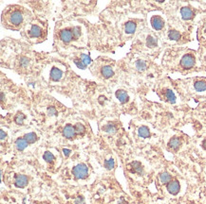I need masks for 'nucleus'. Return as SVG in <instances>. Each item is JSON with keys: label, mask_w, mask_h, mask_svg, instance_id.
Instances as JSON below:
<instances>
[{"label": "nucleus", "mask_w": 206, "mask_h": 204, "mask_svg": "<svg viewBox=\"0 0 206 204\" xmlns=\"http://www.w3.org/2000/svg\"><path fill=\"white\" fill-rule=\"evenodd\" d=\"M32 18V13L26 8L13 5L6 8L2 14V23L6 28L19 30L25 28Z\"/></svg>", "instance_id": "obj_1"}, {"label": "nucleus", "mask_w": 206, "mask_h": 204, "mask_svg": "<svg viewBox=\"0 0 206 204\" xmlns=\"http://www.w3.org/2000/svg\"><path fill=\"white\" fill-rule=\"evenodd\" d=\"M47 23L40 19L29 21L23 30V37L29 43L38 44L46 40L47 38Z\"/></svg>", "instance_id": "obj_2"}, {"label": "nucleus", "mask_w": 206, "mask_h": 204, "mask_svg": "<svg viewBox=\"0 0 206 204\" xmlns=\"http://www.w3.org/2000/svg\"><path fill=\"white\" fill-rule=\"evenodd\" d=\"M57 33L58 37L56 40H58L63 45H68L72 42H77L78 40L82 39L85 35L83 28L78 25L67 26L66 28L59 29Z\"/></svg>", "instance_id": "obj_3"}, {"label": "nucleus", "mask_w": 206, "mask_h": 204, "mask_svg": "<svg viewBox=\"0 0 206 204\" xmlns=\"http://www.w3.org/2000/svg\"><path fill=\"white\" fill-rule=\"evenodd\" d=\"M73 62L75 63V64L80 68V69H85V68L90 63L91 60L89 55L87 54H80L78 57H76Z\"/></svg>", "instance_id": "obj_4"}, {"label": "nucleus", "mask_w": 206, "mask_h": 204, "mask_svg": "<svg viewBox=\"0 0 206 204\" xmlns=\"http://www.w3.org/2000/svg\"><path fill=\"white\" fill-rule=\"evenodd\" d=\"M72 173H73V175H74V177L76 179H78V180H83V179H85L87 176L88 170H87L86 165L81 164L76 165L75 167L73 168Z\"/></svg>", "instance_id": "obj_5"}, {"label": "nucleus", "mask_w": 206, "mask_h": 204, "mask_svg": "<svg viewBox=\"0 0 206 204\" xmlns=\"http://www.w3.org/2000/svg\"><path fill=\"white\" fill-rule=\"evenodd\" d=\"M195 63H196V60L192 54H185L181 58V64L182 68H184V69H190V68H192L195 65Z\"/></svg>", "instance_id": "obj_6"}, {"label": "nucleus", "mask_w": 206, "mask_h": 204, "mask_svg": "<svg viewBox=\"0 0 206 204\" xmlns=\"http://www.w3.org/2000/svg\"><path fill=\"white\" fill-rule=\"evenodd\" d=\"M64 70L60 67H53L50 71V79L52 81H59L63 79Z\"/></svg>", "instance_id": "obj_7"}, {"label": "nucleus", "mask_w": 206, "mask_h": 204, "mask_svg": "<svg viewBox=\"0 0 206 204\" xmlns=\"http://www.w3.org/2000/svg\"><path fill=\"white\" fill-rule=\"evenodd\" d=\"M114 75V69L111 65L109 64H105L101 68V76L104 77L105 79H109L113 77Z\"/></svg>", "instance_id": "obj_8"}, {"label": "nucleus", "mask_w": 206, "mask_h": 204, "mask_svg": "<svg viewBox=\"0 0 206 204\" xmlns=\"http://www.w3.org/2000/svg\"><path fill=\"white\" fill-rule=\"evenodd\" d=\"M167 190H168L169 193L172 194V195L178 194L179 191H180V183L177 180L170 181V183L167 184Z\"/></svg>", "instance_id": "obj_9"}, {"label": "nucleus", "mask_w": 206, "mask_h": 204, "mask_svg": "<svg viewBox=\"0 0 206 204\" xmlns=\"http://www.w3.org/2000/svg\"><path fill=\"white\" fill-rule=\"evenodd\" d=\"M151 24H152V27L157 29V30H160L164 28V20L161 19L160 17L159 16H155V17H153L152 20H151Z\"/></svg>", "instance_id": "obj_10"}, {"label": "nucleus", "mask_w": 206, "mask_h": 204, "mask_svg": "<svg viewBox=\"0 0 206 204\" xmlns=\"http://www.w3.org/2000/svg\"><path fill=\"white\" fill-rule=\"evenodd\" d=\"M14 184L18 188H23L28 184V178L25 175H19L16 177L15 181H14Z\"/></svg>", "instance_id": "obj_11"}, {"label": "nucleus", "mask_w": 206, "mask_h": 204, "mask_svg": "<svg viewBox=\"0 0 206 204\" xmlns=\"http://www.w3.org/2000/svg\"><path fill=\"white\" fill-rule=\"evenodd\" d=\"M75 128H73L71 125H67L64 128V131H63V134L65 137H67V138H72V137H74V135H75Z\"/></svg>", "instance_id": "obj_12"}, {"label": "nucleus", "mask_w": 206, "mask_h": 204, "mask_svg": "<svg viewBox=\"0 0 206 204\" xmlns=\"http://www.w3.org/2000/svg\"><path fill=\"white\" fill-rule=\"evenodd\" d=\"M181 16L183 19H185V20H189L193 17V15H194V12L193 11L189 9V8L185 7V8H182L181 11Z\"/></svg>", "instance_id": "obj_13"}, {"label": "nucleus", "mask_w": 206, "mask_h": 204, "mask_svg": "<svg viewBox=\"0 0 206 204\" xmlns=\"http://www.w3.org/2000/svg\"><path fill=\"white\" fill-rule=\"evenodd\" d=\"M29 145V143L26 141L25 138H19L15 141V147L17 148V150L19 151H22V150H24Z\"/></svg>", "instance_id": "obj_14"}, {"label": "nucleus", "mask_w": 206, "mask_h": 204, "mask_svg": "<svg viewBox=\"0 0 206 204\" xmlns=\"http://www.w3.org/2000/svg\"><path fill=\"white\" fill-rule=\"evenodd\" d=\"M194 88L197 92H204V91H206V82L202 80H198L194 84Z\"/></svg>", "instance_id": "obj_15"}, {"label": "nucleus", "mask_w": 206, "mask_h": 204, "mask_svg": "<svg viewBox=\"0 0 206 204\" xmlns=\"http://www.w3.org/2000/svg\"><path fill=\"white\" fill-rule=\"evenodd\" d=\"M139 136L140 137H143V138H147L150 136V131H149V128L145 127V126H143L139 128Z\"/></svg>", "instance_id": "obj_16"}, {"label": "nucleus", "mask_w": 206, "mask_h": 204, "mask_svg": "<svg viewBox=\"0 0 206 204\" xmlns=\"http://www.w3.org/2000/svg\"><path fill=\"white\" fill-rule=\"evenodd\" d=\"M116 96H117L118 99L120 100L121 103L127 102V99H128V96H127V92H124V91H118V92L116 93Z\"/></svg>", "instance_id": "obj_17"}, {"label": "nucleus", "mask_w": 206, "mask_h": 204, "mask_svg": "<svg viewBox=\"0 0 206 204\" xmlns=\"http://www.w3.org/2000/svg\"><path fill=\"white\" fill-rule=\"evenodd\" d=\"M124 30L127 34H132L135 32L136 30V24L134 22H128L124 27Z\"/></svg>", "instance_id": "obj_18"}, {"label": "nucleus", "mask_w": 206, "mask_h": 204, "mask_svg": "<svg viewBox=\"0 0 206 204\" xmlns=\"http://www.w3.org/2000/svg\"><path fill=\"white\" fill-rule=\"evenodd\" d=\"M180 145H181V141H180L179 138H172L168 144L169 147L172 148V149H175V150L179 148Z\"/></svg>", "instance_id": "obj_19"}, {"label": "nucleus", "mask_w": 206, "mask_h": 204, "mask_svg": "<svg viewBox=\"0 0 206 204\" xmlns=\"http://www.w3.org/2000/svg\"><path fill=\"white\" fill-rule=\"evenodd\" d=\"M168 38L170 40H174V41H178L181 38V33L177 30H170L168 32Z\"/></svg>", "instance_id": "obj_20"}, {"label": "nucleus", "mask_w": 206, "mask_h": 204, "mask_svg": "<svg viewBox=\"0 0 206 204\" xmlns=\"http://www.w3.org/2000/svg\"><path fill=\"white\" fill-rule=\"evenodd\" d=\"M160 180L163 183H170L171 180V175L167 172H164L163 174H160Z\"/></svg>", "instance_id": "obj_21"}, {"label": "nucleus", "mask_w": 206, "mask_h": 204, "mask_svg": "<svg viewBox=\"0 0 206 204\" xmlns=\"http://www.w3.org/2000/svg\"><path fill=\"white\" fill-rule=\"evenodd\" d=\"M26 141L29 143V144H32L36 141V139H37V137H36V134L34 132H29V133H27L25 135V137Z\"/></svg>", "instance_id": "obj_22"}, {"label": "nucleus", "mask_w": 206, "mask_h": 204, "mask_svg": "<svg viewBox=\"0 0 206 204\" xmlns=\"http://www.w3.org/2000/svg\"><path fill=\"white\" fill-rule=\"evenodd\" d=\"M166 98H167V100L171 103H175V101H176V96H175L174 93L170 90L166 91Z\"/></svg>", "instance_id": "obj_23"}, {"label": "nucleus", "mask_w": 206, "mask_h": 204, "mask_svg": "<svg viewBox=\"0 0 206 204\" xmlns=\"http://www.w3.org/2000/svg\"><path fill=\"white\" fill-rule=\"evenodd\" d=\"M136 68L139 71H144L146 69V63L144 60H138L136 63Z\"/></svg>", "instance_id": "obj_24"}, {"label": "nucleus", "mask_w": 206, "mask_h": 204, "mask_svg": "<svg viewBox=\"0 0 206 204\" xmlns=\"http://www.w3.org/2000/svg\"><path fill=\"white\" fill-rule=\"evenodd\" d=\"M44 160H45L46 162L48 163H51L53 160H54V156L52 153H50L49 151H47V152H45V154H44Z\"/></svg>", "instance_id": "obj_25"}, {"label": "nucleus", "mask_w": 206, "mask_h": 204, "mask_svg": "<svg viewBox=\"0 0 206 204\" xmlns=\"http://www.w3.org/2000/svg\"><path fill=\"white\" fill-rule=\"evenodd\" d=\"M147 45L150 47H156L157 45V39L156 38H154L152 36H149L148 38H147Z\"/></svg>", "instance_id": "obj_26"}, {"label": "nucleus", "mask_w": 206, "mask_h": 204, "mask_svg": "<svg viewBox=\"0 0 206 204\" xmlns=\"http://www.w3.org/2000/svg\"><path fill=\"white\" fill-rule=\"evenodd\" d=\"M24 120H25V115H23V113H18V115H16L15 118H14V121H15V123L18 124V125L23 124Z\"/></svg>", "instance_id": "obj_27"}, {"label": "nucleus", "mask_w": 206, "mask_h": 204, "mask_svg": "<svg viewBox=\"0 0 206 204\" xmlns=\"http://www.w3.org/2000/svg\"><path fill=\"white\" fill-rule=\"evenodd\" d=\"M114 165H115V162L113 159H108V160H106L105 162V166L107 168V169H112L114 167Z\"/></svg>", "instance_id": "obj_28"}, {"label": "nucleus", "mask_w": 206, "mask_h": 204, "mask_svg": "<svg viewBox=\"0 0 206 204\" xmlns=\"http://www.w3.org/2000/svg\"><path fill=\"white\" fill-rule=\"evenodd\" d=\"M74 128H75V131L77 133H79V134H83L85 132V127L82 124H80V123L76 124Z\"/></svg>", "instance_id": "obj_29"}, {"label": "nucleus", "mask_w": 206, "mask_h": 204, "mask_svg": "<svg viewBox=\"0 0 206 204\" xmlns=\"http://www.w3.org/2000/svg\"><path fill=\"white\" fill-rule=\"evenodd\" d=\"M106 131L107 132H109V133H114V132L116 131V128H115L113 125H108V126H106Z\"/></svg>", "instance_id": "obj_30"}, {"label": "nucleus", "mask_w": 206, "mask_h": 204, "mask_svg": "<svg viewBox=\"0 0 206 204\" xmlns=\"http://www.w3.org/2000/svg\"><path fill=\"white\" fill-rule=\"evenodd\" d=\"M48 115H50V116H53L54 115H56V110H55V108H53V107L49 108V110H48Z\"/></svg>", "instance_id": "obj_31"}, {"label": "nucleus", "mask_w": 206, "mask_h": 204, "mask_svg": "<svg viewBox=\"0 0 206 204\" xmlns=\"http://www.w3.org/2000/svg\"><path fill=\"white\" fill-rule=\"evenodd\" d=\"M76 204H85L84 199H81V198H79V199L76 200Z\"/></svg>", "instance_id": "obj_32"}, {"label": "nucleus", "mask_w": 206, "mask_h": 204, "mask_svg": "<svg viewBox=\"0 0 206 204\" xmlns=\"http://www.w3.org/2000/svg\"><path fill=\"white\" fill-rule=\"evenodd\" d=\"M0 133H1V140L3 141V140L6 138V133L4 132V131H3V130H1V131H0Z\"/></svg>", "instance_id": "obj_33"}, {"label": "nucleus", "mask_w": 206, "mask_h": 204, "mask_svg": "<svg viewBox=\"0 0 206 204\" xmlns=\"http://www.w3.org/2000/svg\"><path fill=\"white\" fill-rule=\"evenodd\" d=\"M69 153H70V150L69 149H64V154H65V156H69Z\"/></svg>", "instance_id": "obj_34"}, {"label": "nucleus", "mask_w": 206, "mask_h": 204, "mask_svg": "<svg viewBox=\"0 0 206 204\" xmlns=\"http://www.w3.org/2000/svg\"><path fill=\"white\" fill-rule=\"evenodd\" d=\"M202 147H203V148L206 150V139L202 142Z\"/></svg>", "instance_id": "obj_35"}]
</instances>
